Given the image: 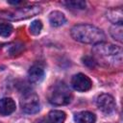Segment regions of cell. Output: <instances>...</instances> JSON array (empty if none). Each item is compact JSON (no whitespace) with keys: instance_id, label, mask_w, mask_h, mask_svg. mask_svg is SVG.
Returning <instances> with one entry per match:
<instances>
[{"instance_id":"12","label":"cell","mask_w":123,"mask_h":123,"mask_svg":"<svg viewBox=\"0 0 123 123\" xmlns=\"http://www.w3.org/2000/svg\"><path fill=\"white\" fill-rule=\"evenodd\" d=\"M107 17L114 24H122V17H123L122 10L121 9L110 10L107 12Z\"/></svg>"},{"instance_id":"9","label":"cell","mask_w":123,"mask_h":123,"mask_svg":"<svg viewBox=\"0 0 123 123\" xmlns=\"http://www.w3.org/2000/svg\"><path fill=\"white\" fill-rule=\"evenodd\" d=\"M15 111V103L12 98H3L0 100V113L9 115Z\"/></svg>"},{"instance_id":"14","label":"cell","mask_w":123,"mask_h":123,"mask_svg":"<svg viewBox=\"0 0 123 123\" xmlns=\"http://www.w3.org/2000/svg\"><path fill=\"white\" fill-rule=\"evenodd\" d=\"M122 30H123L122 29V24H114L113 26L111 27L110 33L115 40H117L119 42H122Z\"/></svg>"},{"instance_id":"2","label":"cell","mask_w":123,"mask_h":123,"mask_svg":"<svg viewBox=\"0 0 123 123\" xmlns=\"http://www.w3.org/2000/svg\"><path fill=\"white\" fill-rule=\"evenodd\" d=\"M71 36L75 40L87 44L101 43L105 39L103 31L89 24L75 25L71 29Z\"/></svg>"},{"instance_id":"17","label":"cell","mask_w":123,"mask_h":123,"mask_svg":"<svg viewBox=\"0 0 123 123\" xmlns=\"http://www.w3.org/2000/svg\"><path fill=\"white\" fill-rule=\"evenodd\" d=\"M12 26L10 23H0V36L9 37L12 33Z\"/></svg>"},{"instance_id":"1","label":"cell","mask_w":123,"mask_h":123,"mask_svg":"<svg viewBox=\"0 0 123 123\" xmlns=\"http://www.w3.org/2000/svg\"><path fill=\"white\" fill-rule=\"evenodd\" d=\"M95 61H100L105 65L120 66L122 63V49L110 43H97L92 49Z\"/></svg>"},{"instance_id":"13","label":"cell","mask_w":123,"mask_h":123,"mask_svg":"<svg viewBox=\"0 0 123 123\" xmlns=\"http://www.w3.org/2000/svg\"><path fill=\"white\" fill-rule=\"evenodd\" d=\"M65 120V113L62 111H51L48 113L49 123H63Z\"/></svg>"},{"instance_id":"10","label":"cell","mask_w":123,"mask_h":123,"mask_svg":"<svg viewBox=\"0 0 123 123\" xmlns=\"http://www.w3.org/2000/svg\"><path fill=\"white\" fill-rule=\"evenodd\" d=\"M65 21H66V18H65L64 14L61 12L55 11L49 14V22H50L51 26H53V27L62 26L65 23Z\"/></svg>"},{"instance_id":"8","label":"cell","mask_w":123,"mask_h":123,"mask_svg":"<svg viewBox=\"0 0 123 123\" xmlns=\"http://www.w3.org/2000/svg\"><path fill=\"white\" fill-rule=\"evenodd\" d=\"M29 80L32 83H39L44 76V70L40 65L35 64L30 67L29 72H28Z\"/></svg>"},{"instance_id":"5","label":"cell","mask_w":123,"mask_h":123,"mask_svg":"<svg viewBox=\"0 0 123 123\" xmlns=\"http://www.w3.org/2000/svg\"><path fill=\"white\" fill-rule=\"evenodd\" d=\"M71 85L73 88L77 91H87L92 86L91 80L87 76L82 73H78L72 77Z\"/></svg>"},{"instance_id":"7","label":"cell","mask_w":123,"mask_h":123,"mask_svg":"<svg viewBox=\"0 0 123 123\" xmlns=\"http://www.w3.org/2000/svg\"><path fill=\"white\" fill-rule=\"evenodd\" d=\"M96 105L98 109L104 113H111L115 109L114 99L110 94H101L96 100Z\"/></svg>"},{"instance_id":"16","label":"cell","mask_w":123,"mask_h":123,"mask_svg":"<svg viewBox=\"0 0 123 123\" xmlns=\"http://www.w3.org/2000/svg\"><path fill=\"white\" fill-rule=\"evenodd\" d=\"M30 33L34 36L38 35L42 30V22L40 20H34L30 25Z\"/></svg>"},{"instance_id":"3","label":"cell","mask_w":123,"mask_h":123,"mask_svg":"<svg viewBox=\"0 0 123 123\" xmlns=\"http://www.w3.org/2000/svg\"><path fill=\"white\" fill-rule=\"evenodd\" d=\"M71 99L72 93L63 83H57L53 85L48 91V100L53 105H67L71 102Z\"/></svg>"},{"instance_id":"11","label":"cell","mask_w":123,"mask_h":123,"mask_svg":"<svg viewBox=\"0 0 123 123\" xmlns=\"http://www.w3.org/2000/svg\"><path fill=\"white\" fill-rule=\"evenodd\" d=\"M75 121L77 123H95L96 117L90 111H81L75 115Z\"/></svg>"},{"instance_id":"4","label":"cell","mask_w":123,"mask_h":123,"mask_svg":"<svg viewBox=\"0 0 123 123\" xmlns=\"http://www.w3.org/2000/svg\"><path fill=\"white\" fill-rule=\"evenodd\" d=\"M20 106L26 113H36L39 110L38 96L34 92H26L20 100Z\"/></svg>"},{"instance_id":"20","label":"cell","mask_w":123,"mask_h":123,"mask_svg":"<svg viewBox=\"0 0 123 123\" xmlns=\"http://www.w3.org/2000/svg\"><path fill=\"white\" fill-rule=\"evenodd\" d=\"M37 123H49V121L46 120V119H44V118H40L39 120H37Z\"/></svg>"},{"instance_id":"15","label":"cell","mask_w":123,"mask_h":123,"mask_svg":"<svg viewBox=\"0 0 123 123\" xmlns=\"http://www.w3.org/2000/svg\"><path fill=\"white\" fill-rule=\"evenodd\" d=\"M62 4H64L65 6L72 8V9H79V10H83L86 8V2L82 1V0H71V1H66L63 2Z\"/></svg>"},{"instance_id":"19","label":"cell","mask_w":123,"mask_h":123,"mask_svg":"<svg viewBox=\"0 0 123 123\" xmlns=\"http://www.w3.org/2000/svg\"><path fill=\"white\" fill-rule=\"evenodd\" d=\"M9 4H12V5H17V4H21V1H8Z\"/></svg>"},{"instance_id":"6","label":"cell","mask_w":123,"mask_h":123,"mask_svg":"<svg viewBox=\"0 0 123 123\" xmlns=\"http://www.w3.org/2000/svg\"><path fill=\"white\" fill-rule=\"evenodd\" d=\"M40 11H41V9H40L39 6L26 7V8H21L20 10L14 12L8 13L4 17L13 19V20H17V19H22V18H27V17H30V16H34L35 14L40 12Z\"/></svg>"},{"instance_id":"18","label":"cell","mask_w":123,"mask_h":123,"mask_svg":"<svg viewBox=\"0 0 123 123\" xmlns=\"http://www.w3.org/2000/svg\"><path fill=\"white\" fill-rule=\"evenodd\" d=\"M82 61H83V63H84L86 66H87V67L92 68V67H95V65H96V61H95L92 57L85 56V57H83Z\"/></svg>"}]
</instances>
